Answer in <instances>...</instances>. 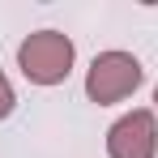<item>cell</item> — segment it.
Returning a JSON list of instances; mask_svg holds the SVG:
<instances>
[{"mask_svg": "<svg viewBox=\"0 0 158 158\" xmlns=\"http://www.w3.org/2000/svg\"><path fill=\"white\" fill-rule=\"evenodd\" d=\"M17 69L34 85H60L73 73V39L60 30H34L17 47Z\"/></svg>", "mask_w": 158, "mask_h": 158, "instance_id": "cell-1", "label": "cell"}, {"mask_svg": "<svg viewBox=\"0 0 158 158\" xmlns=\"http://www.w3.org/2000/svg\"><path fill=\"white\" fill-rule=\"evenodd\" d=\"M145 77V69H141V60L128 52H103L94 56V64H90V73H85V94H90V103H120V98H128L132 90L141 85Z\"/></svg>", "mask_w": 158, "mask_h": 158, "instance_id": "cell-2", "label": "cell"}, {"mask_svg": "<svg viewBox=\"0 0 158 158\" xmlns=\"http://www.w3.org/2000/svg\"><path fill=\"white\" fill-rule=\"evenodd\" d=\"M107 154L111 158H154L158 154V120L154 111L137 107L128 115H120L107 132Z\"/></svg>", "mask_w": 158, "mask_h": 158, "instance_id": "cell-3", "label": "cell"}, {"mask_svg": "<svg viewBox=\"0 0 158 158\" xmlns=\"http://www.w3.org/2000/svg\"><path fill=\"white\" fill-rule=\"evenodd\" d=\"M13 103H17V98H13V85H9V77L0 73V120L13 111Z\"/></svg>", "mask_w": 158, "mask_h": 158, "instance_id": "cell-4", "label": "cell"}, {"mask_svg": "<svg viewBox=\"0 0 158 158\" xmlns=\"http://www.w3.org/2000/svg\"><path fill=\"white\" fill-rule=\"evenodd\" d=\"M154 103H158V85H154Z\"/></svg>", "mask_w": 158, "mask_h": 158, "instance_id": "cell-5", "label": "cell"}]
</instances>
